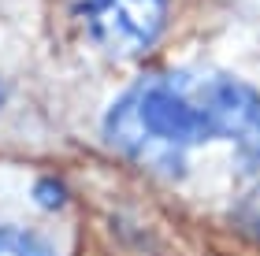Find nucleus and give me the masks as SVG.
Instances as JSON below:
<instances>
[{"label":"nucleus","mask_w":260,"mask_h":256,"mask_svg":"<svg viewBox=\"0 0 260 256\" xmlns=\"http://www.w3.org/2000/svg\"><path fill=\"white\" fill-rule=\"evenodd\" d=\"M104 134L115 153L160 178H182L190 156L223 145L245 174L260 171V93L223 71H160L112 104Z\"/></svg>","instance_id":"1"},{"label":"nucleus","mask_w":260,"mask_h":256,"mask_svg":"<svg viewBox=\"0 0 260 256\" xmlns=\"http://www.w3.org/2000/svg\"><path fill=\"white\" fill-rule=\"evenodd\" d=\"M67 33L104 60L152 52L171 22V0H52Z\"/></svg>","instance_id":"2"},{"label":"nucleus","mask_w":260,"mask_h":256,"mask_svg":"<svg viewBox=\"0 0 260 256\" xmlns=\"http://www.w3.org/2000/svg\"><path fill=\"white\" fill-rule=\"evenodd\" d=\"M0 256H60V249L38 227L0 219Z\"/></svg>","instance_id":"3"},{"label":"nucleus","mask_w":260,"mask_h":256,"mask_svg":"<svg viewBox=\"0 0 260 256\" xmlns=\"http://www.w3.org/2000/svg\"><path fill=\"white\" fill-rule=\"evenodd\" d=\"M0 108H4V82H0Z\"/></svg>","instance_id":"4"}]
</instances>
